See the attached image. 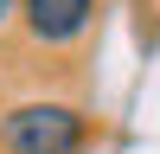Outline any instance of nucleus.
Returning <instances> with one entry per match:
<instances>
[{"label": "nucleus", "mask_w": 160, "mask_h": 154, "mask_svg": "<svg viewBox=\"0 0 160 154\" xmlns=\"http://www.w3.org/2000/svg\"><path fill=\"white\" fill-rule=\"evenodd\" d=\"M90 122L71 103H19L0 116V148L7 154H83Z\"/></svg>", "instance_id": "f257e3e1"}, {"label": "nucleus", "mask_w": 160, "mask_h": 154, "mask_svg": "<svg viewBox=\"0 0 160 154\" xmlns=\"http://www.w3.org/2000/svg\"><path fill=\"white\" fill-rule=\"evenodd\" d=\"M96 0H19V26L32 45H71L90 32Z\"/></svg>", "instance_id": "f03ea898"}, {"label": "nucleus", "mask_w": 160, "mask_h": 154, "mask_svg": "<svg viewBox=\"0 0 160 154\" xmlns=\"http://www.w3.org/2000/svg\"><path fill=\"white\" fill-rule=\"evenodd\" d=\"M7 13H13V0H0V19H7Z\"/></svg>", "instance_id": "7ed1b4c3"}]
</instances>
